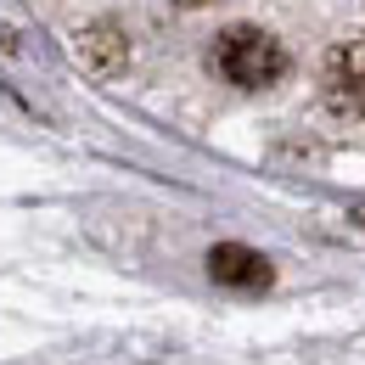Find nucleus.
Returning a JSON list of instances; mask_svg holds the SVG:
<instances>
[{
    "label": "nucleus",
    "mask_w": 365,
    "mask_h": 365,
    "mask_svg": "<svg viewBox=\"0 0 365 365\" xmlns=\"http://www.w3.org/2000/svg\"><path fill=\"white\" fill-rule=\"evenodd\" d=\"M214 73L236 85V91H270L275 79L287 73V46L275 40L270 29H253V23H230L225 34L208 46Z\"/></svg>",
    "instance_id": "1"
},
{
    "label": "nucleus",
    "mask_w": 365,
    "mask_h": 365,
    "mask_svg": "<svg viewBox=\"0 0 365 365\" xmlns=\"http://www.w3.org/2000/svg\"><path fill=\"white\" fill-rule=\"evenodd\" d=\"M208 275H214L220 287H230V292H264L275 281L270 259H259V253L242 247V242H220V247L208 253Z\"/></svg>",
    "instance_id": "3"
},
{
    "label": "nucleus",
    "mask_w": 365,
    "mask_h": 365,
    "mask_svg": "<svg viewBox=\"0 0 365 365\" xmlns=\"http://www.w3.org/2000/svg\"><path fill=\"white\" fill-rule=\"evenodd\" d=\"M180 6H214V0H180Z\"/></svg>",
    "instance_id": "5"
},
{
    "label": "nucleus",
    "mask_w": 365,
    "mask_h": 365,
    "mask_svg": "<svg viewBox=\"0 0 365 365\" xmlns=\"http://www.w3.org/2000/svg\"><path fill=\"white\" fill-rule=\"evenodd\" d=\"M73 51L85 56V68H96V73H118V68L130 62V40H124L113 23H91V29H79Z\"/></svg>",
    "instance_id": "4"
},
{
    "label": "nucleus",
    "mask_w": 365,
    "mask_h": 365,
    "mask_svg": "<svg viewBox=\"0 0 365 365\" xmlns=\"http://www.w3.org/2000/svg\"><path fill=\"white\" fill-rule=\"evenodd\" d=\"M320 101L337 118H365V40H343L320 62Z\"/></svg>",
    "instance_id": "2"
}]
</instances>
